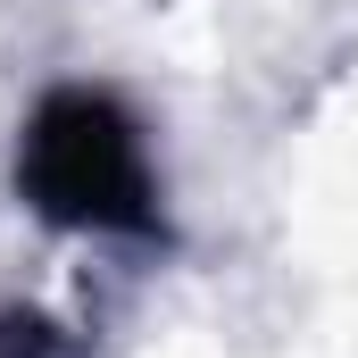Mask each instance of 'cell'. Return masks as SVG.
<instances>
[{"mask_svg":"<svg viewBox=\"0 0 358 358\" xmlns=\"http://www.w3.org/2000/svg\"><path fill=\"white\" fill-rule=\"evenodd\" d=\"M17 183L50 225H92V234L150 225V159L108 92H50L17 150Z\"/></svg>","mask_w":358,"mask_h":358,"instance_id":"obj_1","label":"cell"}]
</instances>
